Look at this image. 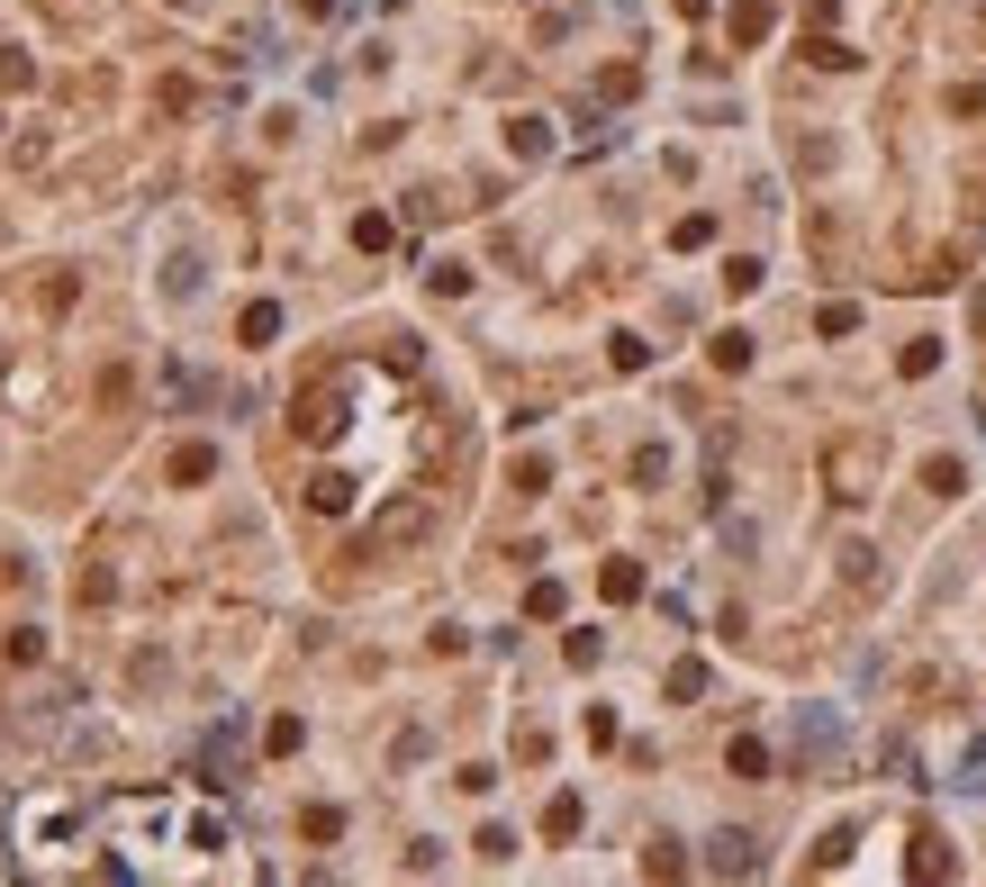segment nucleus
Returning <instances> with one entry per match:
<instances>
[{"label": "nucleus", "instance_id": "nucleus-21", "mask_svg": "<svg viewBox=\"0 0 986 887\" xmlns=\"http://www.w3.org/2000/svg\"><path fill=\"white\" fill-rule=\"evenodd\" d=\"M525 617H561V580H534V589H525Z\"/></svg>", "mask_w": 986, "mask_h": 887}, {"label": "nucleus", "instance_id": "nucleus-11", "mask_svg": "<svg viewBox=\"0 0 986 887\" xmlns=\"http://www.w3.org/2000/svg\"><path fill=\"white\" fill-rule=\"evenodd\" d=\"M236 335H245V345H272V335H280V308H272V299H254V308H245V326H236Z\"/></svg>", "mask_w": 986, "mask_h": 887}, {"label": "nucleus", "instance_id": "nucleus-6", "mask_svg": "<svg viewBox=\"0 0 986 887\" xmlns=\"http://www.w3.org/2000/svg\"><path fill=\"white\" fill-rule=\"evenodd\" d=\"M308 507H317V516H344V507H354V481H344V471H317V481H308Z\"/></svg>", "mask_w": 986, "mask_h": 887}, {"label": "nucleus", "instance_id": "nucleus-18", "mask_svg": "<svg viewBox=\"0 0 986 887\" xmlns=\"http://www.w3.org/2000/svg\"><path fill=\"white\" fill-rule=\"evenodd\" d=\"M299 834H308V842H335V834H344V815H335V806H308V815H299Z\"/></svg>", "mask_w": 986, "mask_h": 887}, {"label": "nucleus", "instance_id": "nucleus-14", "mask_svg": "<svg viewBox=\"0 0 986 887\" xmlns=\"http://www.w3.org/2000/svg\"><path fill=\"white\" fill-rule=\"evenodd\" d=\"M950 869V851H941V834H914V878H941Z\"/></svg>", "mask_w": 986, "mask_h": 887}, {"label": "nucleus", "instance_id": "nucleus-13", "mask_svg": "<svg viewBox=\"0 0 986 887\" xmlns=\"http://www.w3.org/2000/svg\"><path fill=\"white\" fill-rule=\"evenodd\" d=\"M806 55H815V63H824V73H851V63H860V55H851V46H841V37H824V28H815V46H806Z\"/></svg>", "mask_w": 986, "mask_h": 887}, {"label": "nucleus", "instance_id": "nucleus-3", "mask_svg": "<svg viewBox=\"0 0 986 887\" xmlns=\"http://www.w3.org/2000/svg\"><path fill=\"white\" fill-rule=\"evenodd\" d=\"M832 490L841 499H869V444H841L832 453Z\"/></svg>", "mask_w": 986, "mask_h": 887}, {"label": "nucleus", "instance_id": "nucleus-12", "mask_svg": "<svg viewBox=\"0 0 986 887\" xmlns=\"http://www.w3.org/2000/svg\"><path fill=\"white\" fill-rule=\"evenodd\" d=\"M598 589L624 607V598H643V571H633V562H607V571H598Z\"/></svg>", "mask_w": 986, "mask_h": 887}, {"label": "nucleus", "instance_id": "nucleus-19", "mask_svg": "<svg viewBox=\"0 0 986 887\" xmlns=\"http://www.w3.org/2000/svg\"><path fill=\"white\" fill-rule=\"evenodd\" d=\"M28 82H37V63L10 46V55H0V91H28Z\"/></svg>", "mask_w": 986, "mask_h": 887}, {"label": "nucleus", "instance_id": "nucleus-8", "mask_svg": "<svg viewBox=\"0 0 986 887\" xmlns=\"http://www.w3.org/2000/svg\"><path fill=\"white\" fill-rule=\"evenodd\" d=\"M543 834H552V842H571V834H580V797H571V788L543 806Z\"/></svg>", "mask_w": 986, "mask_h": 887}, {"label": "nucleus", "instance_id": "nucleus-9", "mask_svg": "<svg viewBox=\"0 0 986 887\" xmlns=\"http://www.w3.org/2000/svg\"><path fill=\"white\" fill-rule=\"evenodd\" d=\"M933 363H941V335H914V345H905V354H896V372H905V381H924V372H933Z\"/></svg>", "mask_w": 986, "mask_h": 887}, {"label": "nucleus", "instance_id": "nucleus-15", "mask_svg": "<svg viewBox=\"0 0 986 887\" xmlns=\"http://www.w3.org/2000/svg\"><path fill=\"white\" fill-rule=\"evenodd\" d=\"M742 363H751V335L724 326V335H716V372H742Z\"/></svg>", "mask_w": 986, "mask_h": 887}, {"label": "nucleus", "instance_id": "nucleus-16", "mask_svg": "<svg viewBox=\"0 0 986 887\" xmlns=\"http://www.w3.org/2000/svg\"><path fill=\"white\" fill-rule=\"evenodd\" d=\"M724 761H733V779H760V770H769V742H751V733H742Z\"/></svg>", "mask_w": 986, "mask_h": 887}, {"label": "nucleus", "instance_id": "nucleus-2", "mask_svg": "<svg viewBox=\"0 0 986 887\" xmlns=\"http://www.w3.org/2000/svg\"><path fill=\"white\" fill-rule=\"evenodd\" d=\"M335 426H344V390H308V398H299V435H308V444H326Z\"/></svg>", "mask_w": 986, "mask_h": 887}, {"label": "nucleus", "instance_id": "nucleus-4", "mask_svg": "<svg viewBox=\"0 0 986 887\" xmlns=\"http://www.w3.org/2000/svg\"><path fill=\"white\" fill-rule=\"evenodd\" d=\"M172 481H181V490L218 481V444H181V453H172Z\"/></svg>", "mask_w": 986, "mask_h": 887}, {"label": "nucleus", "instance_id": "nucleus-20", "mask_svg": "<svg viewBox=\"0 0 986 887\" xmlns=\"http://www.w3.org/2000/svg\"><path fill=\"white\" fill-rule=\"evenodd\" d=\"M354 245H363V254H381V245H390V218H381V209H363V218H354Z\"/></svg>", "mask_w": 986, "mask_h": 887}, {"label": "nucleus", "instance_id": "nucleus-5", "mask_svg": "<svg viewBox=\"0 0 986 887\" xmlns=\"http://www.w3.org/2000/svg\"><path fill=\"white\" fill-rule=\"evenodd\" d=\"M707 869H716V878H751V842H742V834H716V842H707Z\"/></svg>", "mask_w": 986, "mask_h": 887}, {"label": "nucleus", "instance_id": "nucleus-1", "mask_svg": "<svg viewBox=\"0 0 986 887\" xmlns=\"http://www.w3.org/2000/svg\"><path fill=\"white\" fill-rule=\"evenodd\" d=\"M416 534H426V507L407 499V507H390V516H381V525L363 534V562H372V553H390V543H416Z\"/></svg>", "mask_w": 986, "mask_h": 887}, {"label": "nucleus", "instance_id": "nucleus-7", "mask_svg": "<svg viewBox=\"0 0 986 887\" xmlns=\"http://www.w3.org/2000/svg\"><path fill=\"white\" fill-rule=\"evenodd\" d=\"M507 146H516L525 164H543V155H552V127H543V118H507Z\"/></svg>", "mask_w": 986, "mask_h": 887}, {"label": "nucleus", "instance_id": "nucleus-10", "mask_svg": "<svg viewBox=\"0 0 986 887\" xmlns=\"http://www.w3.org/2000/svg\"><path fill=\"white\" fill-rule=\"evenodd\" d=\"M769 37V0H742V10H733V46H760Z\"/></svg>", "mask_w": 986, "mask_h": 887}, {"label": "nucleus", "instance_id": "nucleus-17", "mask_svg": "<svg viewBox=\"0 0 986 887\" xmlns=\"http://www.w3.org/2000/svg\"><path fill=\"white\" fill-rule=\"evenodd\" d=\"M959 481H968V471H959V462H950V453H933V462H924V490H941V499H950V490H959Z\"/></svg>", "mask_w": 986, "mask_h": 887}]
</instances>
